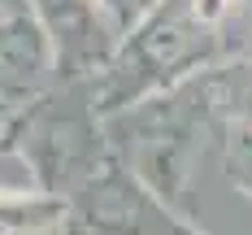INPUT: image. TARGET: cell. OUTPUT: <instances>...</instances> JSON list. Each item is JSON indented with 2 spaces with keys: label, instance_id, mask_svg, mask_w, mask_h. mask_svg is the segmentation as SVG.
Wrapping results in <instances>:
<instances>
[{
  "label": "cell",
  "instance_id": "obj_1",
  "mask_svg": "<svg viewBox=\"0 0 252 235\" xmlns=\"http://www.w3.org/2000/svg\"><path fill=\"white\" fill-rule=\"evenodd\" d=\"M0 153L35 179V192L70 201L113 157L92 83H52L0 118Z\"/></svg>",
  "mask_w": 252,
  "mask_h": 235
},
{
  "label": "cell",
  "instance_id": "obj_2",
  "mask_svg": "<svg viewBox=\"0 0 252 235\" xmlns=\"http://www.w3.org/2000/svg\"><path fill=\"white\" fill-rule=\"evenodd\" d=\"M226 22L213 26L200 18L196 0H157L152 13L122 39L118 57L100 78H92V96L100 118H113L130 104L161 96L183 78L200 74L218 61H230Z\"/></svg>",
  "mask_w": 252,
  "mask_h": 235
},
{
  "label": "cell",
  "instance_id": "obj_3",
  "mask_svg": "<svg viewBox=\"0 0 252 235\" xmlns=\"http://www.w3.org/2000/svg\"><path fill=\"white\" fill-rule=\"evenodd\" d=\"M65 205V235H196L161 205V196H152L148 183H139L126 170L118 153Z\"/></svg>",
  "mask_w": 252,
  "mask_h": 235
},
{
  "label": "cell",
  "instance_id": "obj_4",
  "mask_svg": "<svg viewBox=\"0 0 252 235\" xmlns=\"http://www.w3.org/2000/svg\"><path fill=\"white\" fill-rule=\"evenodd\" d=\"M26 9L52 44L57 83L100 78L126 39L100 0H26Z\"/></svg>",
  "mask_w": 252,
  "mask_h": 235
},
{
  "label": "cell",
  "instance_id": "obj_5",
  "mask_svg": "<svg viewBox=\"0 0 252 235\" xmlns=\"http://www.w3.org/2000/svg\"><path fill=\"white\" fill-rule=\"evenodd\" d=\"M52 83H57L52 44L44 26L31 18V9L0 18V109L13 113L39 92H48Z\"/></svg>",
  "mask_w": 252,
  "mask_h": 235
},
{
  "label": "cell",
  "instance_id": "obj_6",
  "mask_svg": "<svg viewBox=\"0 0 252 235\" xmlns=\"http://www.w3.org/2000/svg\"><path fill=\"white\" fill-rule=\"evenodd\" d=\"M70 205L44 192H4L0 187V235H61Z\"/></svg>",
  "mask_w": 252,
  "mask_h": 235
},
{
  "label": "cell",
  "instance_id": "obj_7",
  "mask_svg": "<svg viewBox=\"0 0 252 235\" xmlns=\"http://www.w3.org/2000/svg\"><path fill=\"white\" fill-rule=\"evenodd\" d=\"M230 174L239 187L252 192V127H235L230 135Z\"/></svg>",
  "mask_w": 252,
  "mask_h": 235
},
{
  "label": "cell",
  "instance_id": "obj_8",
  "mask_svg": "<svg viewBox=\"0 0 252 235\" xmlns=\"http://www.w3.org/2000/svg\"><path fill=\"white\" fill-rule=\"evenodd\" d=\"M100 4L109 9V18L122 26V35H130V31L152 13V4H157V0H100Z\"/></svg>",
  "mask_w": 252,
  "mask_h": 235
},
{
  "label": "cell",
  "instance_id": "obj_9",
  "mask_svg": "<svg viewBox=\"0 0 252 235\" xmlns=\"http://www.w3.org/2000/svg\"><path fill=\"white\" fill-rule=\"evenodd\" d=\"M239 4H244V0H196L200 18H204V22H213V26H222V22L230 18V13L239 9Z\"/></svg>",
  "mask_w": 252,
  "mask_h": 235
},
{
  "label": "cell",
  "instance_id": "obj_10",
  "mask_svg": "<svg viewBox=\"0 0 252 235\" xmlns=\"http://www.w3.org/2000/svg\"><path fill=\"white\" fill-rule=\"evenodd\" d=\"M4 4V13H26V0H0Z\"/></svg>",
  "mask_w": 252,
  "mask_h": 235
},
{
  "label": "cell",
  "instance_id": "obj_11",
  "mask_svg": "<svg viewBox=\"0 0 252 235\" xmlns=\"http://www.w3.org/2000/svg\"><path fill=\"white\" fill-rule=\"evenodd\" d=\"M0 18H9V13H4V4H0Z\"/></svg>",
  "mask_w": 252,
  "mask_h": 235
},
{
  "label": "cell",
  "instance_id": "obj_12",
  "mask_svg": "<svg viewBox=\"0 0 252 235\" xmlns=\"http://www.w3.org/2000/svg\"><path fill=\"white\" fill-rule=\"evenodd\" d=\"M61 235H65V231H61Z\"/></svg>",
  "mask_w": 252,
  "mask_h": 235
}]
</instances>
